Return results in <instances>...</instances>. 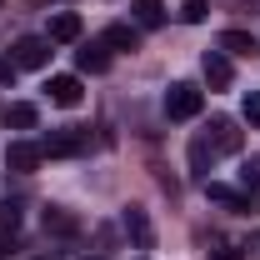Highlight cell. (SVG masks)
Wrapping results in <instances>:
<instances>
[{"mask_svg":"<svg viewBox=\"0 0 260 260\" xmlns=\"http://www.w3.org/2000/svg\"><path fill=\"white\" fill-rule=\"evenodd\" d=\"M200 105H205V90L190 85V80H180V85L165 90V115H170V120H195Z\"/></svg>","mask_w":260,"mask_h":260,"instance_id":"6da1fadb","label":"cell"},{"mask_svg":"<svg viewBox=\"0 0 260 260\" xmlns=\"http://www.w3.org/2000/svg\"><path fill=\"white\" fill-rule=\"evenodd\" d=\"M10 65L15 70H45L50 65V40L45 35H20L10 45Z\"/></svg>","mask_w":260,"mask_h":260,"instance_id":"7a4b0ae2","label":"cell"},{"mask_svg":"<svg viewBox=\"0 0 260 260\" xmlns=\"http://www.w3.org/2000/svg\"><path fill=\"white\" fill-rule=\"evenodd\" d=\"M85 145H90L85 130H50V135L40 140V155H50V160H70V155H85Z\"/></svg>","mask_w":260,"mask_h":260,"instance_id":"3957f363","label":"cell"},{"mask_svg":"<svg viewBox=\"0 0 260 260\" xmlns=\"http://www.w3.org/2000/svg\"><path fill=\"white\" fill-rule=\"evenodd\" d=\"M205 145H210L215 155H235V150L245 145V135H240V125H235V120H225V115H215V120L205 125Z\"/></svg>","mask_w":260,"mask_h":260,"instance_id":"277c9868","label":"cell"},{"mask_svg":"<svg viewBox=\"0 0 260 260\" xmlns=\"http://www.w3.org/2000/svg\"><path fill=\"white\" fill-rule=\"evenodd\" d=\"M40 160H45V155H40V145H30V140H10V145H5V165H10L15 175H35Z\"/></svg>","mask_w":260,"mask_h":260,"instance_id":"5b68a950","label":"cell"},{"mask_svg":"<svg viewBox=\"0 0 260 260\" xmlns=\"http://www.w3.org/2000/svg\"><path fill=\"white\" fill-rule=\"evenodd\" d=\"M45 95H50V105H65V110H75L80 105V75H50V85H45Z\"/></svg>","mask_w":260,"mask_h":260,"instance_id":"8992f818","label":"cell"},{"mask_svg":"<svg viewBox=\"0 0 260 260\" xmlns=\"http://www.w3.org/2000/svg\"><path fill=\"white\" fill-rule=\"evenodd\" d=\"M200 70H205L210 90H230V80H235V70H230V55H225V50H205Z\"/></svg>","mask_w":260,"mask_h":260,"instance_id":"52a82bcc","label":"cell"},{"mask_svg":"<svg viewBox=\"0 0 260 260\" xmlns=\"http://www.w3.org/2000/svg\"><path fill=\"white\" fill-rule=\"evenodd\" d=\"M80 30H85L80 15H75V10H60V15H50V35H45V40H50V45H75Z\"/></svg>","mask_w":260,"mask_h":260,"instance_id":"ba28073f","label":"cell"},{"mask_svg":"<svg viewBox=\"0 0 260 260\" xmlns=\"http://www.w3.org/2000/svg\"><path fill=\"white\" fill-rule=\"evenodd\" d=\"M75 65H80V75H105V70H110V50H105V40L80 45V50H75Z\"/></svg>","mask_w":260,"mask_h":260,"instance_id":"9c48e42d","label":"cell"},{"mask_svg":"<svg viewBox=\"0 0 260 260\" xmlns=\"http://www.w3.org/2000/svg\"><path fill=\"white\" fill-rule=\"evenodd\" d=\"M120 220H125L130 240H135L140 250H150V245H155V230H150V215H145L140 205H130V210H125V215H120Z\"/></svg>","mask_w":260,"mask_h":260,"instance_id":"30bf717a","label":"cell"},{"mask_svg":"<svg viewBox=\"0 0 260 260\" xmlns=\"http://www.w3.org/2000/svg\"><path fill=\"white\" fill-rule=\"evenodd\" d=\"M205 195H210L215 205H225V210H250V195L225 185V180H205Z\"/></svg>","mask_w":260,"mask_h":260,"instance_id":"8fae6325","label":"cell"},{"mask_svg":"<svg viewBox=\"0 0 260 260\" xmlns=\"http://www.w3.org/2000/svg\"><path fill=\"white\" fill-rule=\"evenodd\" d=\"M130 15L140 30H155V25H165V0H130Z\"/></svg>","mask_w":260,"mask_h":260,"instance_id":"7c38bea8","label":"cell"},{"mask_svg":"<svg viewBox=\"0 0 260 260\" xmlns=\"http://www.w3.org/2000/svg\"><path fill=\"white\" fill-rule=\"evenodd\" d=\"M105 45H110V50H135V45H140V25H125V20L105 25Z\"/></svg>","mask_w":260,"mask_h":260,"instance_id":"4fadbf2b","label":"cell"},{"mask_svg":"<svg viewBox=\"0 0 260 260\" xmlns=\"http://www.w3.org/2000/svg\"><path fill=\"white\" fill-rule=\"evenodd\" d=\"M220 50H225V55H245V60H250L260 45H255V35H250V30H220Z\"/></svg>","mask_w":260,"mask_h":260,"instance_id":"5bb4252c","label":"cell"},{"mask_svg":"<svg viewBox=\"0 0 260 260\" xmlns=\"http://www.w3.org/2000/svg\"><path fill=\"white\" fill-rule=\"evenodd\" d=\"M75 230H80V220H75L65 205H50V210H45V235H75Z\"/></svg>","mask_w":260,"mask_h":260,"instance_id":"9a60e30c","label":"cell"},{"mask_svg":"<svg viewBox=\"0 0 260 260\" xmlns=\"http://www.w3.org/2000/svg\"><path fill=\"white\" fill-rule=\"evenodd\" d=\"M5 120H10L15 130H35V120H40V110H35L30 100H15V105L5 110Z\"/></svg>","mask_w":260,"mask_h":260,"instance_id":"2e32d148","label":"cell"},{"mask_svg":"<svg viewBox=\"0 0 260 260\" xmlns=\"http://www.w3.org/2000/svg\"><path fill=\"white\" fill-rule=\"evenodd\" d=\"M205 15H210V0H185V5H180V20H185V25H200Z\"/></svg>","mask_w":260,"mask_h":260,"instance_id":"e0dca14e","label":"cell"},{"mask_svg":"<svg viewBox=\"0 0 260 260\" xmlns=\"http://www.w3.org/2000/svg\"><path fill=\"white\" fill-rule=\"evenodd\" d=\"M210 160H215V150H210V145H205V135H200V140L190 145V165H195V170H205Z\"/></svg>","mask_w":260,"mask_h":260,"instance_id":"ac0fdd59","label":"cell"},{"mask_svg":"<svg viewBox=\"0 0 260 260\" xmlns=\"http://www.w3.org/2000/svg\"><path fill=\"white\" fill-rule=\"evenodd\" d=\"M20 225V205L15 200H0V230H15Z\"/></svg>","mask_w":260,"mask_h":260,"instance_id":"d6986e66","label":"cell"},{"mask_svg":"<svg viewBox=\"0 0 260 260\" xmlns=\"http://www.w3.org/2000/svg\"><path fill=\"white\" fill-rule=\"evenodd\" d=\"M240 185H245V195H260V165H245L240 170Z\"/></svg>","mask_w":260,"mask_h":260,"instance_id":"ffe728a7","label":"cell"},{"mask_svg":"<svg viewBox=\"0 0 260 260\" xmlns=\"http://www.w3.org/2000/svg\"><path fill=\"white\" fill-rule=\"evenodd\" d=\"M245 125L260 130V90H250V95H245Z\"/></svg>","mask_w":260,"mask_h":260,"instance_id":"44dd1931","label":"cell"},{"mask_svg":"<svg viewBox=\"0 0 260 260\" xmlns=\"http://www.w3.org/2000/svg\"><path fill=\"white\" fill-rule=\"evenodd\" d=\"M10 75H15V65H10L5 55H0V85H10Z\"/></svg>","mask_w":260,"mask_h":260,"instance_id":"7402d4cb","label":"cell"},{"mask_svg":"<svg viewBox=\"0 0 260 260\" xmlns=\"http://www.w3.org/2000/svg\"><path fill=\"white\" fill-rule=\"evenodd\" d=\"M215 260H245V255H240V250H230V245H220V250H215Z\"/></svg>","mask_w":260,"mask_h":260,"instance_id":"603a6c76","label":"cell"},{"mask_svg":"<svg viewBox=\"0 0 260 260\" xmlns=\"http://www.w3.org/2000/svg\"><path fill=\"white\" fill-rule=\"evenodd\" d=\"M250 255H260V230H250Z\"/></svg>","mask_w":260,"mask_h":260,"instance_id":"cb8c5ba5","label":"cell"},{"mask_svg":"<svg viewBox=\"0 0 260 260\" xmlns=\"http://www.w3.org/2000/svg\"><path fill=\"white\" fill-rule=\"evenodd\" d=\"M90 260H100V255H90Z\"/></svg>","mask_w":260,"mask_h":260,"instance_id":"d4e9b609","label":"cell"},{"mask_svg":"<svg viewBox=\"0 0 260 260\" xmlns=\"http://www.w3.org/2000/svg\"><path fill=\"white\" fill-rule=\"evenodd\" d=\"M0 5H5V0H0Z\"/></svg>","mask_w":260,"mask_h":260,"instance_id":"484cf974","label":"cell"},{"mask_svg":"<svg viewBox=\"0 0 260 260\" xmlns=\"http://www.w3.org/2000/svg\"><path fill=\"white\" fill-rule=\"evenodd\" d=\"M255 165H260V160H255Z\"/></svg>","mask_w":260,"mask_h":260,"instance_id":"4316f807","label":"cell"}]
</instances>
